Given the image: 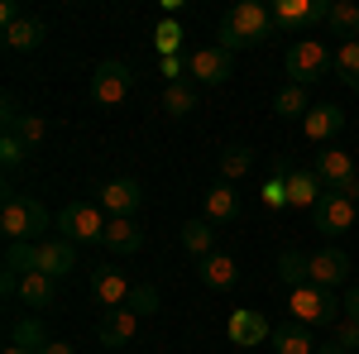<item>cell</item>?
<instances>
[{
  "label": "cell",
  "instance_id": "f546056e",
  "mask_svg": "<svg viewBox=\"0 0 359 354\" xmlns=\"http://www.w3.org/2000/svg\"><path fill=\"white\" fill-rule=\"evenodd\" d=\"M306 110H311V101H306V86H283L273 96V115L278 120H306Z\"/></svg>",
  "mask_w": 359,
  "mask_h": 354
},
{
  "label": "cell",
  "instance_id": "e0dca14e",
  "mask_svg": "<svg viewBox=\"0 0 359 354\" xmlns=\"http://www.w3.org/2000/svg\"><path fill=\"white\" fill-rule=\"evenodd\" d=\"M106 249H111V254H120V259L139 254V249H144V225H139L135 216L111 220V225H106Z\"/></svg>",
  "mask_w": 359,
  "mask_h": 354
},
{
  "label": "cell",
  "instance_id": "30bf717a",
  "mask_svg": "<svg viewBox=\"0 0 359 354\" xmlns=\"http://www.w3.org/2000/svg\"><path fill=\"white\" fill-rule=\"evenodd\" d=\"M0 235H5L10 245L34 240V201H29V196L5 191V206H0ZM34 245H39V240H34Z\"/></svg>",
  "mask_w": 359,
  "mask_h": 354
},
{
  "label": "cell",
  "instance_id": "9c48e42d",
  "mask_svg": "<svg viewBox=\"0 0 359 354\" xmlns=\"http://www.w3.org/2000/svg\"><path fill=\"white\" fill-rule=\"evenodd\" d=\"M230 72H235V53H225L221 43H211V48H196L187 57V77L196 86H221L230 82Z\"/></svg>",
  "mask_w": 359,
  "mask_h": 354
},
{
  "label": "cell",
  "instance_id": "5bb4252c",
  "mask_svg": "<svg viewBox=\"0 0 359 354\" xmlns=\"http://www.w3.org/2000/svg\"><path fill=\"white\" fill-rule=\"evenodd\" d=\"M311 282L326 287V292H335L340 282H350V254H345V249H321V254H311Z\"/></svg>",
  "mask_w": 359,
  "mask_h": 354
},
{
  "label": "cell",
  "instance_id": "5b68a950",
  "mask_svg": "<svg viewBox=\"0 0 359 354\" xmlns=\"http://www.w3.org/2000/svg\"><path fill=\"white\" fill-rule=\"evenodd\" d=\"M130 91H135V67H130V62L106 57V62L91 72V101H96V106H120Z\"/></svg>",
  "mask_w": 359,
  "mask_h": 354
},
{
  "label": "cell",
  "instance_id": "60d3db41",
  "mask_svg": "<svg viewBox=\"0 0 359 354\" xmlns=\"http://www.w3.org/2000/svg\"><path fill=\"white\" fill-rule=\"evenodd\" d=\"M0 292H5V297H20V273H5V268H0Z\"/></svg>",
  "mask_w": 359,
  "mask_h": 354
},
{
  "label": "cell",
  "instance_id": "3957f363",
  "mask_svg": "<svg viewBox=\"0 0 359 354\" xmlns=\"http://www.w3.org/2000/svg\"><path fill=\"white\" fill-rule=\"evenodd\" d=\"M53 225H57V235L72 240V245H106V225L111 220L101 216V206H91V201H67Z\"/></svg>",
  "mask_w": 359,
  "mask_h": 354
},
{
  "label": "cell",
  "instance_id": "7a4b0ae2",
  "mask_svg": "<svg viewBox=\"0 0 359 354\" xmlns=\"http://www.w3.org/2000/svg\"><path fill=\"white\" fill-rule=\"evenodd\" d=\"M283 67H287L292 86H311V82H321V77L335 72V53L321 39H297V43L287 48V57H283Z\"/></svg>",
  "mask_w": 359,
  "mask_h": 354
},
{
  "label": "cell",
  "instance_id": "7c38bea8",
  "mask_svg": "<svg viewBox=\"0 0 359 354\" xmlns=\"http://www.w3.org/2000/svg\"><path fill=\"white\" fill-rule=\"evenodd\" d=\"M101 206H106V216H111V220L135 216L139 206H144V187H139L135 177H115V182L101 187Z\"/></svg>",
  "mask_w": 359,
  "mask_h": 354
},
{
  "label": "cell",
  "instance_id": "9a60e30c",
  "mask_svg": "<svg viewBox=\"0 0 359 354\" xmlns=\"http://www.w3.org/2000/svg\"><path fill=\"white\" fill-rule=\"evenodd\" d=\"M72 268H77V245L62 240V235H48V240L39 245V273H48V278H67Z\"/></svg>",
  "mask_w": 359,
  "mask_h": 354
},
{
  "label": "cell",
  "instance_id": "d590c367",
  "mask_svg": "<svg viewBox=\"0 0 359 354\" xmlns=\"http://www.w3.org/2000/svg\"><path fill=\"white\" fill-rule=\"evenodd\" d=\"M125 306H130L135 316H154V311H158V287H154V282H135Z\"/></svg>",
  "mask_w": 359,
  "mask_h": 354
},
{
  "label": "cell",
  "instance_id": "484cf974",
  "mask_svg": "<svg viewBox=\"0 0 359 354\" xmlns=\"http://www.w3.org/2000/svg\"><path fill=\"white\" fill-rule=\"evenodd\" d=\"M273 350L278 354H316V340L306 335V326H297V321H287V326H273Z\"/></svg>",
  "mask_w": 359,
  "mask_h": 354
},
{
  "label": "cell",
  "instance_id": "8992f818",
  "mask_svg": "<svg viewBox=\"0 0 359 354\" xmlns=\"http://www.w3.org/2000/svg\"><path fill=\"white\" fill-rule=\"evenodd\" d=\"M311 230L326 235V240H340L355 230V201H345L340 191H326L316 206H311Z\"/></svg>",
  "mask_w": 359,
  "mask_h": 354
},
{
  "label": "cell",
  "instance_id": "4316f807",
  "mask_svg": "<svg viewBox=\"0 0 359 354\" xmlns=\"http://www.w3.org/2000/svg\"><path fill=\"white\" fill-rule=\"evenodd\" d=\"M20 301H25V306H53L57 301V278H48V273L20 278Z\"/></svg>",
  "mask_w": 359,
  "mask_h": 354
},
{
  "label": "cell",
  "instance_id": "f1b7e54d",
  "mask_svg": "<svg viewBox=\"0 0 359 354\" xmlns=\"http://www.w3.org/2000/svg\"><path fill=\"white\" fill-rule=\"evenodd\" d=\"M10 345H20V350L39 354L43 345H48V330H43V321H39V316H20V321L10 326Z\"/></svg>",
  "mask_w": 359,
  "mask_h": 354
},
{
  "label": "cell",
  "instance_id": "e575fe53",
  "mask_svg": "<svg viewBox=\"0 0 359 354\" xmlns=\"http://www.w3.org/2000/svg\"><path fill=\"white\" fill-rule=\"evenodd\" d=\"M335 77L350 91H359V43H340L335 48Z\"/></svg>",
  "mask_w": 359,
  "mask_h": 354
},
{
  "label": "cell",
  "instance_id": "b9f144b4",
  "mask_svg": "<svg viewBox=\"0 0 359 354\" xmlns=\"http://www.w3.org/2000/svg\"><path fill=\"white\" fill-rule=\"evenodd\" d=\"M158 72H163V77H177V72H182V57H158Z\"/></svg>",
  "mask_w": 359,
  "mask_h": 354
},
{
  "label": "cell",
  "instance_id": "4dcf8cb0",
  "mask_svg": "<svg viewBox=\"0 0 359 354\" xmlns=\"http://www.w3.org/2000/svg\"><path fill=\"white\" fill-rule=\"evenodd\" d=\"M5 273H20V278H29V273H39V245H34V240H20V245H5Z\"/></svg>",
  "mask_w": 359,
  "mask_h": 354
},
{
  "label": "cell",
  "instance_id": "f6af8a7d",
  "mask_svg": "<svg viewBox=\"0 0 359 354\" xmlns=\"http://www.w3.org/2000/svg\"><path fill=\"white\" fill-rule=\"evenodd\" d=\"M316 354H345V350H340V345L331 340V345H316Z\"/></svg>",
  "mask_w": 359,
  "mask_h": 354
},
{
  "label": "cell",
  "instance_id": "44dd1931",
  "mask_svg": "<svg viewBox=\"0 0 359 354\" xmlns=\"http://www.w3.org/2000/svg\"><path fill=\"white\" fill-rule=\"evenodd\" d=\"M278 282L292 292V287H306L311 282V254H302V249H283L278 254Z\"/></svg>",
  "mask_w": 359,
  "mask_h": 354
},
{
  "label": "cell",
  "instance_id": "52a82bcc",
  "mask_svg": "<svg viewBox=\"0 0 359 354\" xmlns=\"http://www.w3.org/2000/svg\"><path fill=\"white\" fill-rule=\"evenodd\" d=\"M326 20H331V0H278L273 5V29H283V34H302Z\"/></svg>",
  "mask_w": 359,
  "mask_h": 354
},
{
  "label": "cell",
  "instance_id": "f35d334b",
  "mask_svg": "<svg viewBox=\"0 0 359 354\" xmlns=\"http://www.w3.org/2000/svg\"><path fill=\"white\" fill-rule=\"evenodd\" d=\"M335 345L345 354H359V326L355 321H340V326H335Z\"/></svg>",
  "mask_w": 359,
  "mask_h": 354
},
{
  "label": "cell",
  "instance_id": "8fae6325",
  "mask_svg": "<svg viewBox=\"0 0 359 354\" xmlns=\"http://www.w3.org/2000/svg\"><path fill=\"white\" fill-rule=\"evenodd\" d=\"M225 335H230V345L249 350V345H264V340L273 335V326L264 321V311H254V306H240V311H230V321H225Z\"/></svg>",
  "mask_w": 359,
  "mask_h": 354
},
{
  "label": "cell",
  "instance_id": "277c9868",
  "mask_svg": "<svg viewBox=\"0 0 359 354\" xmlns=\"http://www.w3.org/2000/svg\"><path fill=\"white\" fill-rule=\"evenodd\" d=\"M287 311H292L297 326H335V311H345V306L335 301V292L316 287V282H306V287H292Z\"/></svg>",
  "mask_w": 359,
  "mask_h": 354
},
{
  "label": "cell",
  "instance_id": "603a6c76",
  "mask_svg": "<svg viewBox=\"0 0 359 354\" xmlns=\"http://www.w3.org/2000/svg\"><path fill=\"white\" fill-rule=\"evenodd\" d=\"M91 292L101 306H125L130 301V282L120 278V268H96L91 273Z\"/></svg>",
  "mask_w": 359,
  "mask_h": 354
},
{
  "label": "cell",
  "instance_id": "ac0fdd59",
  "mask_svg": "<svg viewBox=\"0 0 359 354\" xmlns=\"http://www.w3.org/2000/svg\"><path fill=\"white\" fill-rule=\"evenodd\" d=\"M321 196H326V187H321V177H316L311 168H297V172L287 177V206H292V211H311Z\"/></svg>",
  "mask_w": 359,
  "mask_h": 354
},
{
  "label": "cell",
  "instance_id": "bcb514c9",
  "mask_svg": "<svg viewBox=\"0 0 359 354\" xmlns=\"http://www.w3.org/2000/svg\"><path fill=\"white\" fill-rule=\"evenodd\" d=\"M0 354H29V350H20V345H5V350H0Z\"/></svg>",
  "mask_w": 359,
  "mask_h": 354
},
{
  "label": "cell",
  "instance_id": "8d00e7d4",
  "mask_svg": "<svg viewBox=\"0 0 359 354\" xmlns=\"http://www.w3.org/2000/svg\"><path fill=\"white\" fill-rule=\"evenodd\" d=\"M25 158H29V149H25V144H20L15 135L0 139V168H5V172H15V168L25 163Z\"/></svg>",
  "mask_w": 359,
  "mask_h": 354
},
{
  "label": "cell",
  "instance_id": "7bdbcfd3",
  "mask_svg": "<svg viewBox=\"0 0 359 354\" xmlns=\"http://www.w3.org/2000/svg\"><path fill=\"white\" fill-rule=\"evenodd\" d=\"M39 354H77V350H72L67 340H48V345H43V350H39Z\"/></svg>",
  "mask_w": 359,
  "mask_h": 354
},
{
  "label": "cell",
  "instance_id": "d6a6232c",
  "mask_svg": "<svg viewBox=\"0 0 359 354\" xmlns=\"http://www.w3.org/2000/svg\"><path fill=\"white\" fill-rule=\"evenodd\" d=\"M163 110H168V115H177V120H182V115H192V110H196V86L168 82L163 86Z\"/></svg>",
  "mask_w": 359,
  "mask_h": 354
},
{
  "label": "cell",
  "instance_id": "74e56055",
  "mask_svg": "<svg viewBox=\"0 0 359 354\" xmlns=\"http://www.w3.org/2000/svg\"><path fill=\"white\" fill-rule=\"evenodd\" d=\"M264 206L269 211H287V182L283 177H269L264 182Z\"/></svg>",
  "mask_w": 359,
  "mask_h": 354
},
{
  "label": "cell",
  "instance_id": "ba28073f",
  "mask_svg": "<svg viewBox=\"0 0 359 354\" xmlns=\"http://www.w3.org/2000/svg\"><path fill=\"white\" fill-rule=\"evenodd\" d=\"M311 172L321 177V187H326V191H340L345 182H355V177H359L355 154H350V149H340V144H326V149L311 158Z\"/></svg>",
  "mask_w": 359,
  "mask_h": 354
},
{
  "label": "cell",
  "instance_id": "836d02e7",
  "mask_svg": "<svg viewBox=\"0 0 359 354\" xmlns=\"http://www.w3.org/2000/svg\"><path fill=\"white\" fill-rule=\"evenodd\" d=\"M154 48H158V57H182V25H177V20H158Z\"/></svg>",
  "mask_w": 359,
  "mask_h": 354
},
{
  "label": "cell",
  "instance_id": "83f0119b",
  "mask_svg": "<svg viewBox=\"0 0 359 354\" xmlns=\"http://www.w3.org/2000/svg\"><path fill=\"white\" fill-rule=\"evenodd\" d=\"M326 29H331L335 39H345V43H359V5H350V0H335Z\"/></svg>",
  "mask_w": 359,
  "mask_h": 354
},
{
  "label": "cell",
  "instance_id": "ee69618b",
  "mask_svg": "<svg viewBox=\"0 0 359 354\" xmlns=\"http://www.w3.org/2000/svg\"><path fill=\"white\" fill-rule=\"evenodd\" d=\"M340 196H345V201H355V206H359V177H355V182H345V187H340Z\"/></svg>",
  "mask_w": 359,
  "mask_h": 354
},
{
  "label": "cell",
  "instance_id": "7402d4cb",
  "mask_svg": "<svg viewBox=\"0 0 359 354\" xmlns=\"http://www.w3.org/2000/svg\"><path fill=\"white\" fill-rule=\"evenodd\" d=\"M240 216V191H235V182H216V187L206 191V220L211 225H225V220Z\"/></svg>",
  "mask_w": 359,
  "mask_h": 354
},
{
  "label": "cell",
  "instance_id": "cb8c5ba5",
  "mask_svg": "<svg viewBox=\"0 0 359 354\" xmlns=\"http://www.w3.org/2000/svg\"><path fill=\"white\" fill-rule=\"evenodd\" d=\"M5 135H15L29 154H34V149L48 139V120H43V115H34V110H25V115H15V120L5 125Z\"/></svg>",
  "mask_w": 359,
  "mask_h": 354
},
{
  "label": "cell",
  "instance_id": "4fadbf2b",
  "mask_svg": "<svg viewBox=\"0 0 359 354\" xmlns=\"http://www.w3.org/2000/svg\"><path fill=\"white\" fill-rule=\"evenodd\" d=\"M135 330H139V316L130 311V306H106L96 335H101V345H106V350H125V345L135 340Z\"/></svg>",
  "mask_w": 359,
  "mask_h": 354
},
{
  "label": "cell",
  "instance_id": "d6986e66",
  "mask_svg": "<svg viewBox=\"0 0 359 354\" xmlns=\"http://www.w3.org/2000/svg\"><path fill=\"white\" fill-rule=\"evenodd\" d=\"M340 130H345V110H335V106H311V110H306V120H302V135L316 139V144L335 139Z\"/></svg>",
  "mask_w": 359,
  "mask_h": 354
},
{
  "label": "cell",
  "instance_id": "ab89813d",
  "mask_svg": "<svg viewBox=\"0 0 359 354\" xmlns=\"http://www.w3.org/2000/svg\"><path fill=\"white\" fill-rule=\"evenodd\" d=\"M340 306H345V321H355V326H359V287H350Z\"/></svg>",
  "mask_w": 359,
  "mask_h": 354
},
{
  "label": "cell",
  "instance_id": "ffe728a7",
  "mask_svg": "<svg viewBox=\"0 0 359 354\" xmlns=\"http://www.w3.org/2000/svg\"><path fill=\"white\" fill-rule=\"evenodd\" d=\"M43 39H48V29H43V20H34V15H25L20 25L5 29V48L10 53H34V48H43Z\"/></svg>",
  "mask_w": 359,
  "mask_h": 354
},
{
  "label": "cell",
  "instance_id": "2e32d148",
  "mask_svg": "<svg viewBox=\"0 0 359 354\" xmlns=\"http://www.w3.org/2000/svg\"><path fill=\"white\" fill-rule=\"evenodd\" d=\"M196 278H201L211 292H230V287L240 282V264H235L230 254H206V259H196Z\"/></svg>",
  "mask_w": 359,
  "mask_h": 354
},
{
  "label": "cell",
  "instance_id": "1f68e13d",
  "mask_svg": "<svg viewBox=\"0 0 359 354\" xmlns=\"http://www.w3.org/2000/svg\"><path fill=\"white\" fill-rule=\"evenodd\" d=\"M249 168H254V149H249V144H230V149H221V182L245 177Z\"/></svg>",
  "mask_w": 359,
  "mask_h": 354
},
{
  "label": "cell",
  "instance_id": "6da1fadb",
  "mask_svg": "<svg viewBox=\"0 0 359 354\" xmlns=\"http://www.w3.org/2000/svg\"><path fill=\"white\" fill-rule=\"evenodd\" d=\"M269 34H273V10H264L259 0H240V5H230L225 20H221V29H216V39H221L225 53L259 48Z\"/></svg>",
  "mask_w": 359,
  "mask_h": 354
},
{
  "label": "cell",
  "instance_id": "d4e9b609",
  "mask_svg": "<svg viewBox=\"0 0 359 354\" xmlns=\"http://www.w3.org/2000/svg\"><path fill=\"white\" fill-rule=\"evenodd\" d=\"M182 249L192 254V259H206V254H216V230H211V220H182Z\"/></svg>",
  "mask_w": 359,
  "mask_h": 354
}]
</instances>
